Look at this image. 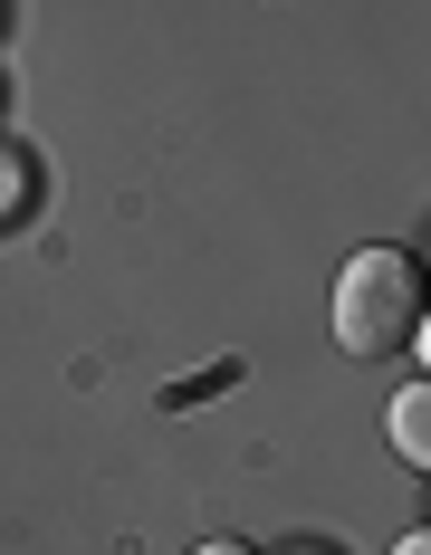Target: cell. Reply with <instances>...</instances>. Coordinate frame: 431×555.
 I'll list each match as a JSON object with an SVG mask.
<instances>
[{
  "instance_id": "4",
  "label": "cell",
  "mask_w": 431,
  "mask_h": 555,
  "mask_svg": "<svg viewBox=\"0 0 431 555\" xmlns=\"http://www.w3.org/2000/svg\"><path fill=\"white\" fill-rule=\"evenodd\" d=\"M393 555H431V527H413V537H403V546H393Z\"/></svg>"
},
{
  "instance_id": "5",
  "label": "cell",
  "mask_w": 431,
  "mask_h": 555,
  "mask_svg": "<svg viewBox=\"0 0 431 555\" xmlns=\"http://www.w3.org/2000/svg\"><path fill=\"white\" fill-rule=\"evenodd\" d=\"M202 555H259V546H240V537H212V546H202Z\"/></svg>"
},
{
  "instance_id": "1",
  "label": "cell",
  "mask_w": 431,
  "mask_h": 555,
  "mask_svg": "<svg viewBox=\"0 0 431 555\" xmlns=\"http://www.w3.org/2000/svg\"><path fill=\"white\" fill-rule=\"evenodd\" d=\"M422 269L403 249H355L335 278V345L345 354H403L422 335Z\"/></svg>"
},
{
  "instance_id": "3",
  "label": "cell",
  "mask_w": 431,
  "mask_h": 555,
  "mask_svg": "<svg viewBox=\"0 0 431 555\" xmlns=\"http://www.w3.org/2000/svg\"><path fill=\"white\" fill-rule=\"evenodd\" d=\"M20 211H29V164L0 154V221H20Z\"/></svg>"
},
{
  "instance_id": "2",
  "label": "cell",
  "mask_w": 431,
  "mask_h": 555,
  "mask_svg": "<svg viewBox=\"0 0 431 555\" xmlns=\"http://www.w3.org/2000/svg\"><path fill=\"white\" fill-rule=\"evenodd\" d=\"M383 431H393V450H403L413 469H431V374H422V384H403L393 402H383Z\"/></svg>"
},
{
  "instance_id": "6",
  "label": "cell",
  "mask_w": 431,
  "mask_h": 555,
  "mask_svg": "<svg viewBox=\"0 0 431 555\" xmlns=\"http://www.w3.org/2000/svg\"><path fill=\"white\" fill-rule=\"evenodd\" d=\"M413 345H422V364H431V317H422V335H413Z\"/></svg>"
}]
</instances>
